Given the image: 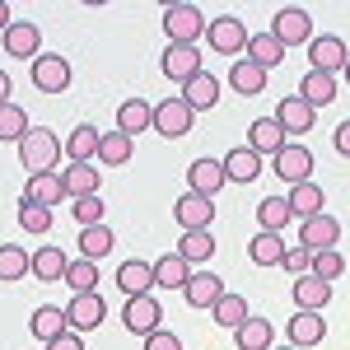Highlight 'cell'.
Returning a JSON list of instances; mask_svg holds the SVG:
<instances>
[{
  "label": "cell",
  "instance_id": "1",
  "mask_svg": "<svg viewBox=\"0 0 350 350\" xmlns=\"http://www.w3.org/2000/svg\"><path fill=\"white\" fill-rule=\"evenodd\" d=\"M66 154V145L56 140L47 126H33V131L19 140V163L28 168V178L33 173H56V159Z\"/></svg>",
  "mask_w": 350,
  "mask_h": 350
},
{
  "label": "cell",
  "instance_id": "2",
  "mask_svg": "<svg viewBox=\"0 0 350 350\" xmlns=\"http://www.w3.org/2000/svg\"><path fill=\"white\" fill-rule=\"evenodd\" d=\"M267 33L280 47H308V42H313V14H308L304 5H285V10H275V19H271Z\"/></svg>",
  "mask_w": 350,
  "mask_h": 350
},
{
  "label": "cell",
  "instance_id": "3",
  "mask_svg": "<svg viewBox=\"0 0 350 350\" xmlns=\"http://www.w3.org/2000/svg\"><path fill=\"white\" fill-rule=\"evenodd\" d=\"M206 42L215 47L219 56H247V42H252V33H247V24H243L239 14H219V19H211L206 24Z\"/></svg>",
  "mask_w": 350,
  "mask_h": 350
},
{
  "label": "cell",
  "instance_id": "4",
  "mask_svg": "<svg viewBox=\"0 0 350 350\" xmlns=\"http://www.w3.org/2000/svg\"><path fill=\"white\" fill-rule=\"evenodd\" d=\"M206 14H201V5H168L163 10V33H168V42H187V47H196V38L206 33Z\"/></svg>",
  "mask_w": 350,
  "mask_h": 350
},
{
  "label": "cell",
  "instance_id": "5",
  "mask_svg": "<svg viewBox=\"0 0 350 350\" xmlns=\"http://www.w3.org/2000/svg\"><path fill=\"white\" fill-rule=\"evenodd\" d=\"M275 178L280 183H290V187H299V183H313V150L308 145H299V140H285L280 145V154H275Z\"/></svg>",
  "mask_w": 350,
  "mask_h": 350
},
{
  "label": "cell",
  "instance_id": "6",
  "mask_svg": "<svg viewBox=\"0 0 350 350\" xmlns=\"http://www.w3.org/2000/svg\"><path fill=\"white\" fill-rule=\"evenodd\" d=\"M350 61V47L336 38V33H318L308 42V70H323V75H341Z\"/></svg>",
  "mask_w": 350,
  "mask_h": 350
},
{
  "label": "cell",
  "instance_id": "7",
  "mask_svg": "<svg viewBox=\"0 0 350 350\" xmlns=\"http://www.w3.org/2000/svg\"><path fill=\"white\" fill-rule=\"evenodd\" d=\"M122 323H126V332H135V336H150V332L163 327V304L154 295L126 299V304H122Z\"/></svg>",
  "mask_w": 350,
  "mask_h": 350
},
{
  "label": "cell",
  "instance_id": "8",
  "mask_svg": "<svg viewBox=\"0 0 350 350\" xmlns=\"http://www.w3.org/2000/svg\"><path fill=\"white\" fill-rule=\"evenodd\" d=\"M191 122H196V112H191L183 98H163V103H154V131H159L163 140H183V135L191 131Z\"/></svg>",
  "mask_w": 350,
  "mask_h": 350
},
{
  "label": "cell",
  "instance_id": "9",
  "mask_svg": "<svg viewBox=\"0 0 350 350\" xmlns=\"http://www.w3.org/2000/svg\"><path fill=\"white\" fill-rule=\"evenodd\" d=\"M159 66H163V80H178V84H187L191 75H201V70H206V66H201V52L187 47V42H168Z\"/></svg>",
  "mask_w": 350,
  "mask_h": 350
},
{
  "label": "cell",
  "instance_id": "10",
  "mask_svg": "<svg viewBox=\"0 0 350 350\" xmlns=\"http://www.w3.org/2000/svg\"><path fill=\"white\" fill-rule=\"evenodd\" d=\"M336 243H341V224L327 215V211L299 224V247H308V252H332Z\"/></svg>",
  "mask_w": 350,
  "mask_h": 350
},
{
  "label": "cell",
  "instance_id": "11",
  "mask_svg": "<svg viewBox=\"0 0 350 350\" xmlns=\"http://www.w3.org/2000/svg\"><path fill=\"white\" fill-rule=\"evenodd\" d=\"M33 84H38L42 94H66V89H70V61L42 52L33 61Z\"/></svg>",
  "mask_w": 350,
  "mask_h": 350
},
{
  "label": "cell",
  "instance_id": "12",
  "mask_svg": "<svg viewBox=\"0 0 350 350\" xmlns=\"http://www.w3.org/2000/svg\"><path fill=\"white\" fill-rule=\"evenodd\" d=\"M173 219L183 224V234H191V229H211V224H215V201H211V196H196V191H187V196H178Z\"/></svg>",
  "mask_w": 350,
  "mask_h": 350
},
{
  "label": "cell",
  "instance_id": "13",
  "mask_svg": "<svg viewBox=\"0 0 350 350\" xmlns=\"http://www.w3.org/2000/svg\"><path fill=\"white\" fill-rule=\"evenodd\" d=\"M103 318H108V304L98 295H75L70 304H66V323H70V332H94V327H103Z\"/></svg>",
  "mask_w": 350,
  "mask_h": 350
},
{
  "label": "cell",
  "instance_id": "14",
  "mask_svg": "<svg viewBox=\"0 0 350 350\" xmlns=\"http://www.w3.org/2000/svg\"><path fill=\"white\" fill-rule=\"evenodd\" d=\"M224 183H229V178H224V159H206V154H201V159L187 163V187L196 191V196H211V201H215V191L224 187Z\"/></svg>",
  "mask_w": 350,
  "mask_h": 350
},
{
  "label": "cell",
  "instance_id": "15",
  "mask_svg": "<svg viewBox=\"0 0 350 350\" xmlns=\"http://www.w3.org/2000/svg\"><path fill=\"white\" fill-rule=\"evenodd\" d=\"M117 290L126 299H140L154 290V262H140V257H126L122 267H117Z\"/></svg>",
  "mask_w": 350,
  "mask_h": 350
},
{
  "label": "cell",
  "instance_id": "16",
  "mask_svg": "<svg viewBox=\"0 0 350 350\" xmlns=\"http://www.w3.org/2000/svg\"><path fill=\"white\" fill-rule=\"evenodd\" d=\"M271 117L280 122V131H285V135H304V131H313V122H318V112L308 108V103H304L299 94H290V98H280Z\"/></svg>",
  "mask_w": 350,
  "mask_h": 350
},
{
  "label": "cell",
  "instance_id": "17",
  "mask_svg": "<svg viewBox=\"0 0 350 350\" xmlns=\"http://www.w3.org/2000/svg\"><path fill=\"white\" fill-rule=\"evenodd\" d=\"M262 168H267V159H262L252 145H234V150L224 154V178H229V183H257Z\"/></svg>",
  "mask_w": 350,
  "mask_h": 350
},
{
  "label": "cell",
  "instance_id": "18",
  "mask_svg": "<svg viewBox=\"0 0 350 350\" xmlns=\"http://www.w3.org/2000/svg\"><path fill=\"white\" fill-rule=\"evenodd\" d=\"M66 196H70V191H66V183H61V173H33V178L24 183V201L47 206V211H56Z\"/></svg>",
  "mask_w": 350,
  "mask_h": 350
},
{
  "label": "cell",
  "instance_id": "19",
  "mask_svg": "<svg viewBox=\"0 0 350 350\" xmlns=\"http://www.w3.org/2000/svg\"><path fill=\"white\" fill-rule=\"evenodd\" d=\"M38 42H42V33L38 24H28V19H14V24L5 28V52L14 56V61H38Z\"/></svg>",
  "mask_w": 350,
  "mask_h": 350
},
{
  "label": "cell",
  "instance_id": "20",
  "mask_svg": "<svg viewBox=\"0 0 350 350\" xmlns=\"http://www.w3.org/2000/svg\"><path fill=\"white\" fill-rule=\"evenodd\" d=\"M285 336H290V346H295V350L327 341V323H323V313H304V308H299L295 318L285 323Z\"/></svg>",
  "mask_w": 350,
  "mask_h": 350
},
{
  "label": "cell",
  "instance_id": "21",
  "mask_svg": "<svg viewBox=\"0 0 350 350\" xmlns=\"http://www.w3.org/2000/svg\"><path fill=\"white\" fill-rule=\"evenodd\" d=\"M285 140H290V135L280 131V122H275V117H257V122L247 126V145H252L262 159H275Z\"/></svg>",
  "mask_w": 350,
  "mask_h": 350
},
{
  "label": "cell",
  "instance_id": "22",
  "mask_svg": "<svg viewBox=\"0 0 350 350\" xmlns=\"http://www.w3.org/2000/svg\"><path fill=\"white\" fill-rule=\"evenodd\" d=\"M183 299H187L191 308H215L219 299H224V280H219L215 271H196L187 280V290H183Z\"/></svg>",
  "mask_w": 350,
  "mask_h": 350
},
{
  "label": "cell",
  "instance_id": "23",
  "mask_svg": "<svg viewBox=\"0 0 350 350\" xmlns=\"http://www.w3.org/2000/svg\"><path fill=\"white\" fill-rule=\"evenodd\" d=\"M98 145H103V131L94 126V122H80L75 131L66 135V159L70 163H89L98 154Z\"/></svg>",
  "mask_w": 350,
  "mask_h": 350
},
{
  "label": "cell",
  "instance_id": "24",
  "mask_svg": "<svg viewBox=\"0 0 350 350\" xmlns=\"http://www.w3.org/2000/svg\"><path fill=\"white\" fill-rule=\"evenodd\" d=\"M183 103H187L191 112H206L219 103V80L211 75V70H201V75H191L187 84H183Z\"/></svg>",
  "mask_w": 350,
  "mask_h": 350
},
{
  "label": "cell",
  "instance_id": "25",
  "mask_svg": "<svg viewBox=\"0 0 350 350\" xmlns=\"http://www.w3.org/2000/svg\"><path fill=\"white\" fill-rule=\"evenodd\" d=\"M336 89H341V84H336V75H323V70H308V75L299 80V98H304L308 108L318 112V108H327V103L336 98Z\"/></svg>",
  "mask_w": 350,
  "mask_h": 350
},
{
  "label": "cell",
  "instance_id": "26",
  "mask_svg": "<svg viewBox=\"0 0 350 350\" xmlns=\"http://www.w3.org/2000/svg\"><path fill=\"white\" fill-rule=\"evenodd\" d=\"M28 332H33L42 346H52L56 336H66V332H70V323H66V308H52V304H42V308L28 318Z\"/></svg>",
  "mask_w": 350,
  "mask_h": 350
},
{
  "label": "cell",
  "instance_id": "27",
  "mask_svg": "<svg viewBox=\"0 0 350 350\" xmlns=\"http://www.w3.org/2000/svg\"><path fill=\"white\" fill-rule=\"evenodd\" d=\"M290 295H295V304L304 308V313H323V304H332V285L318 280V275L308 271V275H299V280H295Z\"/></svg>",
  "mask_w": 350,
  "mask_h": 350
},
{
  "label": "cell",
  "instance_id": "28",
  "mask_svg": "<svg viewBox=\"0 0 350 350\" xmlns=\"http://www.w3.org/2000/svg\"><path fill=\"white\" fill-rule=\"evenodd\" d=\"M191 275H196V267L183 262L178 252H163L159 262H154V285H163V290H187Z\"/></svg>",
  "mask_w": 350,
  "mask_h": 350
},
{
  "label": "cell",
  "instance_id": "29",
  "mask_svg": "<svg viewBox=\"0 0 350 350\" xmlns=\"http://www.w3.org/2000/svg\"><path fill=\"white\" fill-rule=\"evenodd\" d=\"M154 126V103H145V98H126L122 108H117V131L122 135H140Z\"/></svg>",
  "mask_w": 350,
  "mask_h": 350
},
{
  "label": "cell",
  "instance_id": "30",
  "mask_svg": "<svg viewBox=\"0 0 350 350\" xmlns=\"http://www.w3.org/2000/svg\"><path fill=\"white\" fill-rule=\"evenodd\" d=\"M285 196H290V211H295L299 224L313 219V215H323V206H327V191L318 187V183H299V187H290Z\"/></svg>",
  "mask_w": 350,
  "mask_h": 350
},
{
  "label": "cell",
  "instance_id": "31",
  "mask_svg": "<svg viewBox=\"0 0 350 350\" xmlns=\"http://www.w3.org/2000/svg\"><path fill=\"white\" fill-rule=\"evenodd\" d=\"M178 257L201 271L211 257H215V234H211V229H191V234H183V239H178Z\"/></svg>",
  "mask_w": 350,
  "mask_h": 350
},
{
  "label": "cell",
  "instance_id": "32",
  "mask_svg": "<svg viewBox=\"0 0 350 350\" xmlns=\"http://www.w3.org/2000/svg\"><path fill=\"white\" fill-rule=\"evenodd\" d=\"M290 219H295V211H290V196H285V191H280V196H262V201H257V229L280 234Z\"/></svg>",
  "mask_w": 350,
  "mask_h": 350
},
{
  "label": "cell",
  "instance_id": "33",
  "mask_svg": "<svg viewBox=\"0 0 350 350\" xmlns=\"http://www.w3.org/2000/svg\"><path fill=\"white\" fill-rule=\"evenodd\" d=\"M285 252H290L285 239H280V234H267V229H257L252 243H247V257H252L257 267H280V262H285Z\"/></svg>",
  "mask_w": 350,
  "mask_h": 350
},
{
  "label": "cell",
  "instance_id": "34",
  "mask_svg": "<svg viewBox=\"0 0 350 350\" xmlns=\"http://www.w3.org/2000/svg\"><path fill=\"white\" fill-rule=\"evenodd\" d=\"M61 183H66V191H70V201H80V196H98V168H94V163H66Z\"/></svg>",
  "mask_w": 350,
  "mask_h": 350
},
{
  "label": "cell",
  "instance_id": "35",
  "mask_svg": "<svg viewBox=\"0 0 350 350\" xmlns=\"http://www.w3.org/2000/svg\"><path fill=\"white\" fill-rule=\"evenodd\" d=\"M66 271H70V257H66L56 243L33 252V275H38V280H47V285H52V280H66Z\"/></svg>",
  "mask_w": 350,
  "mask_h": 350
},
{
  "label": "cell",
  "instance_id": "36",
  "mask_svg": "<svg viewBox=\"0 0 350 350\" xmlns=\"http://www.w3.org/2000/svg\"><path fill=\"white\" fill-rule=\"evenodd\" d=\"M112 247H117V234L108 224H94V229H80V257L84 262H103Z\"/></svg>",
  "mask_w": 350,
  "mask_h": 350
},
{
  "label": "cell",
  "instance_id": "37",
  "mask_svg": "<svg viewBox=\"0 0 350 350\" xmlns=\"http://www.w3.org/2000/svg\"><path fill=\"white\" fill-rule=\"evenodd\" d=\"M247 61H252L257 70H275V66L285 61V47H280L271 33H252V42H247Z\"/></svg>",
  "mask_w": 350,
  "mask_h": 350
},
{
  "label": "cell",
  "instance_id": "38",
  "mask_svg": "<svg viewBox=\"0 0 350 350\" xmlns=\"http://www.w3.org/2000/svg\"><path fill=\"white\" fill-rule=\"evenodd\" d=\"M229 84H234V94H247V98H252V94L267 89V70H257L247 56H239V61L229 66Z\"/></svg>",
  "mask_w": 350,
  "mask_h": 350
},
{
  "label": "cell",
  "instance_id": "39",
  "mask_svg": "<svg viewBox=\"0 0 350 350\" xmlns=\"http://www.w3.org/2000/svg\"><path fill=\"white\" fill-rule=\"evenodd\" d=\"M33 275V252H24L19 243H0V280H24Z\"/></svg>",
  "mask_w": 350,
  "mask_h": 350
},
{
  "label": "cell",
  "instance_id": "40",
  "mask_svg": "<svg viewBox=\"0 0 350 350\" xmlns=\"http://www.w3.org/2000/svg\"><path fill=\"white\" fill-rule=\"evenodd\" d=\"M211 313H215V323H219V327H229V332H239V327L247 323V318H252L247 299H243V295H229V290H224V299H219Z\"/></svg>",
  "mask_w": 350,
  "mask_h": 350
},
{
  "label": "cell",
  "instance_id": "41",
  "mask_svg": "<svg viewBox=\"0 0 350 350\" xmlns=\"http://www.w3.org/2000/svg\"><path fill=\"white\" fill-rule=\"evenodd\" d=\"M28 131H33L28 112L19 108V103H5V108H0V140H5V145H19Z\"/></svg>",
  "mask_w": 350,
  "mask_h": 350
},
{
  "label": "cell",
  "instance_id": "42",
  "mask_svg": "<svg viewBox=\"0 0 350 350\" xmlns=\"http://www.w3.org/2000/svg\"><path fill=\"white\" fill-rule=\"evenodd\" d=\"M271 336H275V332H271L267 318H247V323L234 332V346L239 350H271Z\"/></svg>",
  "mask_w": 350,
  "mask_h": 350
},
{
  "label": "cell",
  "instance_id": "43",
  "mask_svg": "<svg viewBox=\"0 0 350 350\" xmlns=\"http://www.w3.org/2000/svg\"><path fill=\"white\" fill-rule=\"evenodd\" d=\"M131 135H122V131H108L103 135V145H98V159L103 163H112V168H126L131 163Z\"/></svg>",
  "mask_w": 350,
  "mask_h": 350
},
{
  "label": "cell",
  "instance_id": "44",
  "mask_svg": "<svg viewBox=\"0 0 350 350\" xmlns=\"http://www.w3.org/2000/svg\"><path fill=\"white\" fill-rule=\"evenodd\" d=\"M66 285L75 290V295H98V267L94 262H70V271H66Z\"/></svg>",
  "mask_w": 350,
  "mask_h": 350
},
{
  "label": "cell",
  "instance_id": "45",
  "mask_svg": "<svg viewBox=\"0 0 350 350\" xmlns=\"http://www.w3.org/2000/svg\"><path fill=\"white\" fill-rule=\"evenodd\" d=\"M19 229H28V234H47V229H52V211H47V206H33V201L19 196Z\"/></svg>",
  "mask_w": 350,
  "mask_h": 350
},
{
  "label": "cell",
  "instance_id": "46",
  "mask_svg": "<svg viewBox=\"0 0 350 350\" xmlns=\"http://www.w3.org/2000/svg\"><path fill=\"white\" fill-rule=\"evenodd\" d=\"M70 211L80 229H94V224H103V196H80V201H70Z\"/></svg>",
  "mask_w": 350,
  "mask_h": 350
},
{
  "label": "cell",
  "instance_id": "47",
  "mask_svg": "<svg viewBox=\"0 0 350 350\" xmlns=\"http://www.w3.org/2000/svg\"><path fill=\"white\" fill-rule=\"evenodd\" d=\"M341 271H346V257H341L336 247H332V252H313V275H318V280H327V285H332Z\"/></svg>",
  "mask_w": 350,
  "mask_h": 350
},
{
  "label": "cell",
  "instance_id": "48",
  "mask_svg": "<svg viewBox=\"0 0 350 350\" xmlns=\"http://www.w3.org/2000/svg\"><path fill=\"white\" fill-rule=\"evenodd\" d=\"M280 267H285V271H295V280H299V275H308V271H313V252H308V247H290Z\"/></svg>",
  "mask_w": 350,
  "mask_h": 350
},
{
  "label": "cell",
  "instance_id": "49",
  "mask_svg": "<svg viewBox=\"0 0 350 350\" xmlns=\"http://www.w3.org/2000/svg\"><path fill=\"white\" fill-rule=\"evenodd\" d=\"M145 350H183V341H178L168 327H159V332H150V336H145Z\"/></svg>",
  "mask_w": 350,
  "mask_h": 350
},
{
  "label": "cell",
  "instance_id": "50",
  "mask_svg": "<svg viewBox=\"0 0 350 350\" xmlns=\"http://www.w3.org/2000/svg\"><path fill=\"white\" fill-rule=\"evenodd\" d=\"M332 145H336V154H346V159H350V117L341 122V126H336V135H332Z\"/></svg>",
  "mask_w": 350,
  "mask_h": 350
},
{
  "label": "cell",
  "instance_id": "51",
  "mask_svg": "<svg viewBox=\"0 0 350 350\" xmlns=\"http://www.w3.org/2000/svg\"><path fill=\"white\" fill-rule=\"evenodd\" d=\"M47 350H84V336H80V332H66V336H56Z\"/></svg>",
  "mask_w": 350,
  "mask_h": 350
},
{
  "label": "cell",
  "instance_id": "52",
  "mask_svg": "<svg viewBox=\"0 0 350 350\" xmlns=\"http://www.w3.org/2000/svg\"><path fill=\"white\" fill-rule=\"evenodd\" d=\"M14 24V10H10V5H5V0H0V38H5V28Z\"/></svg>",
  "mask_w": 350,
  "mask_h": 350
},
{
  "label": "cell",
  "instance_id": "53",
  "mask_svg": "<svg viewBox=\"0 0 350 350\" xmlns=\"http://www.w3.org/2000/svg\"><path fill=\"white\" fill-rule=\"evenodd\" d=\"M5 103H10V75L0 70V108H5Z\"/></svg>",
  "mask_w": 350,
  "mask_h": 350
},
{
  "label": "cell",
  "instance_id": "54",
  "mask_svg": "<svg viewBox=\"0 0 350 350\" xmlns=\"http://www.w3.org/2000/svg\"><path fill=\"white\" fill-rule=\"evenodd\" d=\"M341 75H346V84H350V61H346V70H341Z\"/></svg>",
  "mask_w": 350,
  "mask_h": 350
},
{
  "label": "cell",
  "instance_id": "55",
  "mask_svg": "<svg viewBox=\"0 0 350 350\" xmlns=\"http://www.w3.org/2000/svg\"><path fill=\"white\" fill-rule=\"evenodd\" d=\"M271 350H295V346H271Z\"/></svg>",
  "mask_w": 350,
  "mask_h": 350
}]
</instances>
